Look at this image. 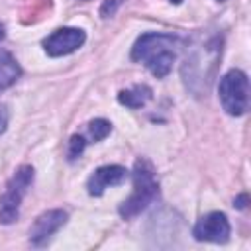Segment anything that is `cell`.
Wrapping results in <instances>:
<instances>
[{"label": "cell", "mask_w": 251, "mask_h": 251, "mask_svg": "<svg viewBox=\"0 0 251 251\" xmlns=\"http://www.w3.org/2000/svg\"><path fill=\"white\" fill-rule=\"evenodd\" d=\"M67 218H69V214L65 210H61V208L47 210V212L39 214L35 218V222L31 224V227H29V241H31V245L41 247L43 243H47V239L65 226Z\"/></svg>", "instance_id": "obj_8"}, {"label": "cell", "mask_w": 251, "mask_h": 251, "mask_svg": "<svg viewBox=\"0 0 251 251\" xmlns=\"http://www.w3.org/2000/svg\"><path fill=\"white\" fill-rule=\"evenodd\" d=\"M126 178H127L126 167H120V165H104V167H98L90 175V178L86 182V188H88V194L90 196H102L106 188L118 186Z\"/></svg>", "instance_id": "obj_9"}, {"label": "cell", "mask_w": 251, "mask_h": 251, "mask_svg": "<svg viewBox=\"0 0 251 251\" xmlns=\"http://www.w3.org/2000/svg\"><path fill=\"white\" fill-rule=\"evenodd\" d=\"M218 96L222 108L229 116H241L249 104V78L243 71L231 69L227 71L218 84Z\"/></svg>", "instance_id": "obj_5"}, {"label": "cell", "mask_w": 251, "mask_h": 251, "mask_svg": "<svg viewBox=\"0 0 251 251\" xmlns=\"http://www.w3.org/2000/svg\"><path fill=\"white\" fill-rule=\"evenodd\" d=\"M110 131H112V124L108 120H104V118H96V120H92L88 124V133H90V137L94 141L106 139L110 135Z\"/></svg>", "instance_id": "obj_12"}, {"label": "cell", "mask_w": 251, "mask_h": 251, "mask_svg": "<svg viewBox=\"0 0 251 251\" xmlns=\"http://www.w3.org/2000/svg\"><path fill=\"white\" fill-rule=\"evenodd\" d=\"M180 39L173 33H159V31H147L141 33L133 47H131V59L137 63H143L153 76L165 78L173 63L176 59V45Z\"/></svg>", "instance_id": "obj_1"}, {"label": "cell", "mask_w": 251, "mask_h": 251, "mask_svg": "<svg viewBox=\"0 0 251 251\" xmlns=\"http://www.w3.org/2000/svg\"><path fill=\"white\" fill-rule=\"evenodd\" d=\"M229 233H231V226L224 212H210L202 216L192 227V235L196 241L226 243L229 239Z\"/></svg>", "instance_id": "obj_7"}, {"label": "cell", "mask_w": 251, "mask_h": 251, "mask_svg": "<svg viewBox=\"0 0 251 251\" xmlns=\"http://www.w3.org/2000/svg\"><path fill=\"white\" fill-rule=\"evenodd\" d=\"M4 35H6V31H4V25H2V24H0V41H2V39H4Z\"/></svg>", "instance_id": "obj_17"}, {"label": "cell", "mask_w": 251, "mask_h": 251, "mask_svg": "<svg viewBox=\"0 0 251 251\" xmlns=\"http://www.w3.org/2000/svg\"><path fill=\"white\" fill-rule=\"evenodd\" d=\"M159 182L155 176V169L147 159H137L133 165V192L120 204V216L124 220H131L141 214L157 196Z\"/></svg>", "instance_id": "obj_3"}, {"label": "cell", "mask_w": 251, "mask_h": 251, "mask_svg": "<svg viewBox=\"0 0 251 251\" xmlns=\"http://www.w3.org/2000/svg\"><path fill=\"white\" fill-rule=\"evenodd\" d=\"M8 127V112H6V106H0V135L6 131Z\"/></svg>", "instance_id": "obj_15"}, {"label": "cell", "mask_w": 251, "mask_h": 251, "mask_svg": "<svg viewBox=\"0 0 251 251\" xmlns=\"http://www.w3.org/2000/svg\"><path fill=\"white\" fill-rule=\"evenodd\" d=\"M82 2H86V0H82Z\"/></svg>", "instance_id": "obj_20"}, {"label": "cell", "mask_w": 251, "mask_h": 251, "mask_svg": "<svg viewBox=\"0 0 251 251\" xmlns=\"http://www.w3.org/2000/svg\"><path fill=\"white\" fill-rule=\"evenodd\" d=\"M120 4H122V0H104V4L100 6V16H102V18L114 16V12L118 10Z\"/></svg>", "instance_id": "obj_14"}, {"label": "cell", "mask_w": 251, "mask_h": 251, "mask_svg": "<svg viewBox=\"0 0 251 251\" xmlns=\"http://www.w3.org/2000/svg\"><path fill=\"white\" fill-rule=\"evenodd\" d=\"M218 2H226V0H218Z\"/></svg>", "instance_id": "obj_19"}, {"label": "cell", "mask_w": 251, "mask_h": 251, "mask_svg": "<svg viewBox=\"0 0 251 251\" xmlns=\"http://www.w3.org/2000/svg\"><path fill=\"white\" fill-rule=\"evenodd\" d=\"M153 96V90L147 86V84H135L127 90H120L118 94V102L126 108H131V110H137V108H143Z\"/></svg>", "instance_id": "obj_10"}, {"label": "cell", "mask_w": 251, "mask_h": 251, "mask_svg": "<svg viewBox=\"0 0 251 251\" xmlns=\"http://www.w3.org/2000/svg\"><path fill=\"white\" fill-rule=\"evenodd\" d=\"M35 171L29 165H22L12 178L6 182L4 192L0 194V224H14L20 216V204L27 192V188L33 184Z\"/></svg>", "instance_id": "obj_4"}, {"label": "cell", "mask_w": 251, "mask_h": 251, "mask_svg": "<svg viewBox=\"0 0 251 251\" xmlns=\"http://www.w3.org/2000/svg\"><path fill=\"white\" fill-rule=\"evenodd\" d=\"M169 2H171V4H180L182 0H169Z\"/></svg>", "instance_id": "obj_18"}, {"label": "cell", "mask_w": 251, "mask_h": 251, "mask_svg": "<svg viewBox=\"0 0 251 251\" xmlns=\"http://www.w3.org/2000/svg\"><path fill=\"white\" fill-rule=\"evenodd\" d=\"M245 204H247V194H241L239 198H235V206L237 208H245Z\"/></svg>", "instance_id": "obj_16"}, {"label": "cell", "mask_w": 251, "mask_h": 251, "mask_svg": "<svg viewBox=\"0 0 251 251\" xmlns=\"http://www.w3.org/2000/svg\"><path fill=\"white\" fill-rule=\"evenodd\" d=\"M86 41V33L80 27H59L43 39V49L49 57H63L75 53Z\"/></svg>", "instance_id": "obj_6"}, {"label": "cell", "mask_w": 251, "mask_h": 251, "mask_svg": "<svg viewBox=\"0 0 251 251\" xmlns=\"http://www.w3.org/2000/svg\"><path fill=\"white\" fill-rule=\"evenodd\" d=\"M84 147H86L84 137H82V135H73L71 141H69V151H67L69 161H75L76 157H80L82 151H84Z\"/></svg>", "instance_id": "obj_13"}, {"label": "cell", "mask_w": 251, "mask_h": 251, "mask_svg": "<svg viewBox=\"0 0 251 251\" xmlns=\"http://www.w3.org/2000/svg\"><path fill=\"white\" fill-rule=\"evenodd\" d=\"M222 55V39L214 37L206 43H200L192 49L190 55H186L182 65V80L188 90H192L196 96L204 94L214 78V71L218 65V59Z\"/></svg>", "instance_id": "obj_2"}, {"label": "cell", "mask_w": 251, "mask_h": 251, "mask_svg": "<svg viewBox=\"0 0 251 251\" xmlns=\"http://www.w3.org/2000/svg\"><path fill=\"white\" fill-rule=\"evenodd\" d=\"M20 75H22V69H20L18 61L10 53L2 51L0 53V92L10 88L12 84H16Z\"/></svg>", "instance_id": "obj_11"}]
</instances>
